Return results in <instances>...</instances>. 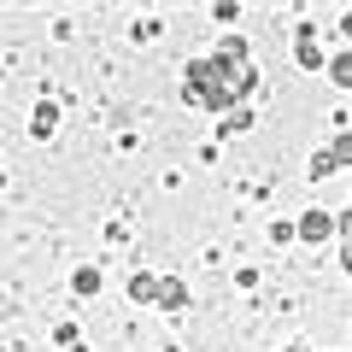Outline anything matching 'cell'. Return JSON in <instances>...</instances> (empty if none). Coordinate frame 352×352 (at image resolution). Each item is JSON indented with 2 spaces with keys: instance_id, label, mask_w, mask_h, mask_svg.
Returning a JSON list of instances; mask_svg holds the SVG:
<instances>
[{
  "instance_id": "cell-6",
  "label": "cell",
  "mask_w": 352,
  "mask_h": 352,
  "mask_svg": "<svg viewBox=\"0 0 352 352\" xmlns=\"http://www.w3.org/2000/svg\"><path fill=\"white\" fill-rule=\"evenodd\" d=\"M36 135H53V106H36Z\"/></svg>"
},
{
  "instance_id": "cell-3",
  "label": "cell",
  "mask_w": 352,
  "mask_h": 352,
  "mask_svg": "<svg viewBox=\"0 0 352 352\" xmlns=\"http://www.w3.org/2000/svg\"><path fill=\"white\" fill-rule=\"evenodd\" d=\"M153 300H164L170 311H182V305H188V288H182V282H159V294H153Z\"/></svg>"
},
{
  "instance_id": "cell-8",
  "label": "cell",
  "mask_w": 352,
  "mask_h": 352,
  "mask_svg": "<svg viewBox=\"0 0 352 352\" xmlns=\"http://www.w3.org/2000/svg\"><path fill=\"white\" fill-rule=\"evenodd\" d=\"M288 352H305V346H288Z\"/></svg>"
},
{
  "instance_id": "cell-5",
  "label": "cell",
  "mask_w": 352,
  "mask_h": 352,
  "mask_svg": "<svg viewBox=\"0 0 352 352\" xmlns=\"http://www.w3.org/2000/svg\"><path fill=\"white\" fill-rule=\"evenodd\" d=\"M71 288H76V294H94V288H100V270H76Z\"/></svg>"
},
{
  "instance_id": "cell-2",
  "label": "cell",
  "mask_w": 352,
  "mask_h": 352,
  "mask_svg": "<svg viewBox=\"0 0 352 352\" xmlns=\"http://www.w3.org/2000/svg\"><path fill=\"white\" fill-rule=\"evenodd\" d=\"M329 229H335V217H329V212H305V217H300V235H305V241H323Z\"/></svg>"
},
{
  "instance_id": "cell-4",
  "label": "cell",
  "mask_w": 352,
  "mask_h": 352,
  "mask_svg": "<svg viewBox=\"0 0 352 352\" xmlns=\"http://www.w3.org/2000/svg\"><path fill=\"white\" fill-rule=\"evenodd\" d=\"M129 294H135V300H153V294H159V282L141 270V276H129Z\"/></svg>"
},
{
  "instance_id": "cell-7",
  "label": "cell",
  "mask_w": 352,
  "mask_h": 352,
  "mask_svg": "<svg viewBox=\"0 0 352 352\" xmlns=\"http://www.w3.org/2000/svg\"><path fill=\"white\" fill-rule=\"evenodd\" d=\"M0 182H6V164H0Z\"/></svg>"
},
{
  "instance_id": "cell-1",
  "label": "cell",
  "mask_w": 352,
  "mask_h": 352,
  "mask_svg": "<svg viewBox=\"0 0 352 352\" xmlns=\"http://www.w3.org/2000/svg\"><path fill=\"white\" fill-rule=\"evenodd\" d=\"M294 59H300L305 71H317V65H323V47L311 41V30H300V41H294Z\"/></svg>"
}]
</instances>
